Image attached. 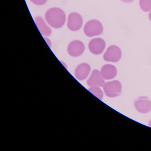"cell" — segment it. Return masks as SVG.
<instances>
[{
  "label": "cell",
  "instance_id": "6da1fadb",
  "mask_svg": "<svg viewBox=\"0 0 151 151\" xmlns=\"http://www.w3.org/2000/svg\"><path fill=\"white\" fill-rule=\"evenodd\" d=\"M47 22L55 29H60L65 24L66 14L59 8H52L48 9L45 15Z\"/></svg>",
  "mask_w": 151,
  "mask_h": 151
},
{
  "label": "cell",
  "instance_id": "7a4b0ae2",
  "mask_svg": "<svg viewBox=\"0 0 151 151\" xmlns=\"http://www.w3.org/2000/svg\"><path fill=\"white\" fill-rule=\"evenodd\" d=\"M83 30L87 37H92L101 35L103 32V27L99 21L91 20L86 24Z\"/></svg>",
  "mask_w": 151,
  "mask_h": 151
},
{
  "label": "cell",
  "instance_id": "3957f363",
  "mask_svg": "<svg viewBox=\"0 0 151 151\" xmlns=\"http://www.w3.org/2000/svg\"><path fill=\"white\" fill-rule=\"evenodd\" d=\"M102 87L106 96L109 98H115L122 93V84L117 80L105 83Z\"/></svg>",
  "mask_w": 151,
  "mask_h": 151
},
{
  "label": "cell",
  "instance_id": "277c9868",
  "mask_svg": "<svg viewBox=\"0 0 151 151\" xmlns=\"http://www.w3.org/2000/svg\"><path fill=\"white\" fill-rule=\"evenodd\" d=\"M122 52L120 48L115 45L109 46L103 55V59L106 61L116 63L122 58Z\"/></svg>",
  "mask_w": 151,
  "mask_h": 151
},
{
  "label": "cell",
  "instance_id": "5b68a950",
  "mask_svg": "<svg viewBox=\"0 0 151 151\" xmlns=\"http://www.w3.org/2000/svg\"><path fill=\"white\" fill-rule=\"evenodd\" d=\"M83 24V18L78 13L73 12L69 15L67 23L69 29L72 31L79 30L82 27Z\"/></svg>",
  "mask_w": 151,
  "mask_h": 151
},
{
  "label": "cell",
  "instance_id": "8992f818",
  "mask_svg": "<svg viewBox=\"0 0 151 151\" xmlns=\"http://www.w3.org/2000/svg\"><path fill=\"white\" fill-rule=\"evenodd\" d=\"M85 48L84 45L82 41L76 40L70 43L67 50L70 56L78 57L83 54L84 52Z\"/></svg>",
  "mask_w": 151,
  "mask_h": 151
},
{
  "label": "cell",
  "instance_id": "52a82bcc",
  "mask_svg": "<svg viewBox=\"0 0 151 151\" xmlns=\"http://www.w3.org/2000/svg\"><path fill=\"white\" fill-rule=\"evenodd\" d=\"M106 46V43L102 39L96 38L89 42L88 48L90 52L93 54L100 55L103 52Z\"/></svg>",
  "mask_w": 151,
  "mask_h": 151
},
{
  "label": "cell",
  "instance_id": "ba28073f",
  "mask_svg": "<svg viewBox=\"0 0 151 151\" xmlns=\"http://www.w3.org/2000/svg\"><path fill=\"white\" fill-rule=\"evenodd\" d=\"M136 109L142 114L148 113L151 110V101L146 97H140L134 102Z\"/></svg>",
  "mask_w": 151,
  "mask_h": 151
},
{
  "label": "cell",
  "instance_id": "9c48e42d",
  "mask_svg": "<svg viewBox=\"0 0 151 151\" xmlns=\"http://www.w3.org/2000/svg\"><path fill=\"white\" fill-rule=\"evenodd\" d=\"M104 78H102L100 71L97 70H94L92 72L91 76L87 81V84L88 86H103L105 83Z\"/></svg>",
  "mask_w": 151,
  "mask_h": 151
},
{
  "label": "cell",
  "instance_id": "30bf717a",
  "mask_svg": "<svg viewBox=\"0 0 151 151\" xmlns=\"http://www.w3.org/2000/svg\"><path fill=\"white\" fill-rule=\"evenodd\" d=\"M91 67L86 63H83L77 66L75 75L78 80L83 81L87 78L91 71Z\"/></svg>",
  "mask_w": 151,
  "mask_h": 151
},
{
  "label": "cell",
  "instance_id": "8fae6325",
  "mask_svg": "<svg viewBox=\"0 0 151 151\" xmlns=\"http://www.w3.org/2000/svg\"><path fill=\"white\" fill-rule=\"evenodd\" d=\"M100 73L104 80H111L116 76L117 71L114 65L106 64L101 68Z\"/></svg>",
  "mask_w": 151,
  "mask_h": 151
},
{
  "label": "cell",
  "instance_id": "7c38bea8",
  "mask_svg": "<svg viewBox=\"0 0 151 151\" xmlns=\"http://www.w3.org/2000/svg\"><path fill=\"white\" fill-rule=\"evenodd\" d=\"M35 23L41 34L45 37H49L52 33L51 28L46 24L41 17L37 16L34 18Z\"/></svg>",
  "mask_w": 151,
  "mask_h": 151
},
{
  "label": "cell",
  "instance_id": "4fadbf2b",
  "mask_svg": "<svg viewBox=\"0 0 151 151\" xmlns=\"http://www.w3.org/2000/svg\"><path fill=\"white\" fill-rule=\"evenodd\" d=\"M88 90L90 92L99 99L102 100L103 99L104 94L99 86H91Z\"/></svg>",
  "mask_w": 151,
  "mask_h": 151
},
{
  "label": "cell",
  "instance_id": "5bb4252c",
  "mask_svg": "<svg viewBox=\"0 0 151 151\" xmlns=\"http://www.w3.org/2000/svg\"><path fill=\"white\" fill-rule=\"evenodd\" d=\"M140 8L145 12L151 10V0H139Z\"/></svg>",
  "mask_w": 151,
  "mask_h": 151
},
{
  "label": "cell",
  "instance_id": "9a60e30c",
  "mask_svg": "<svg viewBox=\"0 0 151 151\" xmlns=\"http://www.w3.org/2000/svg\"><path fill=\"white\" fill-rule=\"evenodd\" d=\"M33 4L38 6H42L46 3L47 0H30Z\"/></svg>",
  "mask_w": 151,
  "mask_h": 151
},
{
  "label": "cell",
  "instance_id": "2e32d148",
  "mask_svg": "<svg viewBox=\"0 0 151 151\" xmlns=\"http://www.w3.org/2000/svg\"><path fill=\"white\" fill-rule=\"evenodd\" d=\"M44 38L46 43H47V45L49 46V47H52V42H51V40L45 37H44Z\"/></svg>",
  "mask_w": 151,
  "mask_h": 151
},
{
  "label": "cell",
  "instance_id": "e0dca14e",
  "mask_svg": "<svg viewBox=\"0 0 151 151\" xmlns=\"http://www.w3.org/2000/svg\"><path fill=\"white\" fill-rule=\"evenodd\" d=\"M122 2H126V3H131L134 0H120Z\"/></svg>",
  "mask_w": 151,
  "mask_h": 151
},
{
  "label": "cell",
  "instance_id": "ac0fdd59",
  "mask_svg": "<svg viewBox=\"0 0 151 151\" xmlns=\"http://www.w3.org/2000/svg\"><path fill=\"white\" fill-rule=\"evenodd\" d=\"M149 20H150V21L151 22V10H150V12H149Z\"/></svg>",
  "mask_w": 151,
  "mask_h": 151
},
{
  "label": "cell",
  "instance_id": "d6986e66",
  "mask_svg": "<svg viewBox=\"0 0 151 151\" xmlns=\"http://www.w3.org/2000/svg\"><path fill=\"white\" fill-rule=\"evenodd\" d=\"M149 127H150L151 128V120H150V122H149Z\"/></svg>",
  "mask_w": 151,
  "mask_h": 151
}]
</instances>
